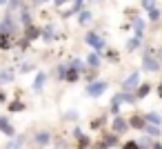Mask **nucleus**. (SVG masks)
I'll return each instance as SVG.
<instances>
[{"label":"nucleus","mask_w":162,"mask_h":149,"mask_svg":"<svg viewBox=\"0 0 162 149\" xmlns=\"http://www.w3.org/2000/svg\"><path fill=\"white\" fill-rule=\"evenodd\" d=\"M136 82H138V76H133L131 80H127V85H125V87H127V89H129V87H136Z\"/></svg>","instance_id":"f257e3e1"},{"label":"nucleus","mask_w":162,"mask_h":149,"mask_svg":"<svg viewBox=\"0 0 162 149\" xmlns=\"http://www.w3.org/2000/svg\"><path fill=\"white\" fill-rule=\"evenodd\" d=\"M145 65H147V67H149V69H156V67H158V65H156V60H149V58L145 60Z\"/></svg>","instance_id":"f03ea898"},{"label":"nucleus","mask_w":162,"mask_h":149,"mask_svg":"<svg viewBox=\"0 0 162 149\" xmlns=\"http://www.w3.org/2000/svg\"><path fill=\"white\" fill-rule=\"evenodd\" d=\"M104 85H96V87H91V94H100V89H102Z\"/></svg>","instance_id":"7ed1b4c3"},{"label":"nucleus","mask_w":162,"mask_h":149,"mask_svg":"<svg viewBox=\"0 0 162 149\" xmlns=\"http://www.w3.org/2000/svg\"><path fill=\"white\" fill-rule=\"evenodd\" d=\"M116 129H118V131H122V129H125V125H122V120H118V123H116Z\"/></svg>","instance_id":"20e7f679"}]
</instances>
